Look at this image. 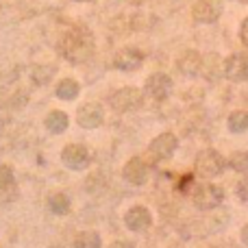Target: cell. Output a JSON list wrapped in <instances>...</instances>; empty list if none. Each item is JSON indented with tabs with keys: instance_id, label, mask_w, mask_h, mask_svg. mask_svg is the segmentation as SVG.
Returning <instances> with one entry per match:
<instances>
[{
	"instance_id": "cell-24",
	"label": "cell",
	"mask_w": 248,
	"mask_h": 248,
	"mask_svg": "<svg viewBox=\"0 0 248 248\" xmlns=\"http://www.w3.org/2000/svg\"><path fill=\"white\" fill-rule=\"evenodd\" d=\"M240 39H242V44L248 48V17L242 22V26H240Z\"/></svg>"
},
{
	"instance_id": "cell-11",
	"label": "cell",
	"mask_w": 248,
	"mask_h": 248,
	"mask_svg": "<svg viewBox=\"0 0 248 248\" xmlns=\"http://www.w3.org/2000/svg\"><path fill=\"white\" fill-rule=\"evenodd\" d=\"M124 224H126L128 231L141 233V231H146V229L153 224V216H150V211L146 209V207L135 205V207H131V209L124 214Z\"/></svg>"
},
{
	"instance_id": "cell-12",
	"label": "cell",
	"mask_w": 248,
	"mask_h": 248,
	"mask_svg": "<svg viewBox=\"0 0 248 248\" xmlns=\"http://www.w3.org/2000/svg\"><path fill=\"white\" fill-rule=\"evenodd\" d=\"M124 181H128L131 185H144L148 181V163L140 157H133L126 161V166L122 168Z\"/></svg>"
},
{
	"instance_id": "cell-23",
	"label": "cell",
	"mask_w": 248,
	"mask_h": 248,
	"mask_svg": "<svg viewBox=\"0 0 248 248\" xmlns=\"http://www.w3.org/2000/svg\"><path fill=\"white\" fill-rule=\"evenodd\" d=\"M237 196H240L244 202H248V176L237 183Z\"/></svg>"
},
{
	"instance_id": "cell-28",
	"label": "cell",
	"mask_w": 248,
	"mask_h": 248,
	"mask_svg": "<svg viewBox=\"0 0 248 248\" xmlns=\"http://www.w3.org/2000/svg\"><path fill=\"white\" fill-rule=\"evenodd\" d=\"M237 2H244V4H248V0H237Z\"/></svg>"
},
{
	"instance_id": "cell-1",
	"label": "cell",
	"mask_w": 248,
	"mask_h": 248,
	"mask_svg": "<svg viewBox=\"0 0 248 248\" xmlns=\"http://www.w3.org/2000/svg\"><path fill=\"white\" fill-rule=\"evenodd\" d=\"M59 50L70 63H85L94 55V37L85 29H72L61 37Z\"/></svg>"
},
{
	"instance_id": "cell-25",
	"label": "cell",
	"mask_w": 248,
	"mask_h": 248,
	"mask_svg": "<svg viewBox=\"0 0 248 248\" xmlns=\"http://www.w3.org/2000/svg\"><path fill=\"white\" fill-rule=\"evenodd\" d=\"M107 248H133L128 242H113V244H109Z\"/></svg>"
},
{
	"instance_id": "cell-2",
	"label": "cell",
	"mask_w": 248,
	"mask_h": 248,
	"mask_svg": "<svg viewBox=\"0 0 248 248\" xmlns=\"http://www.w3.org/2000/svg\"><path fill=\"white\" fill-rule=\"evenodd\" d=\"M144 103V94H141L137 87H122V90L113 92L109 96V105L116 113H128V111H135V109L141 107Z\"/></svg>"
},
{
	"instance_id": "cell-22",
	"label": "cell",
	"mask_w": 248,
	"mask_h": 248,
	"mask_svg": "<svg viewBox=\"0 0 248 248\" xmlns=\"http://www.w3.org/2000/svg\"><path fill=\"white\" fill-rule=\"evenodd\" d=\"M16 185V176L9 166H0V189H9Z\"/></svg>"
},
{
	"instance_id": "cell-4",
	"label": "cell",
	"mask_w": 248,
	"mask_h": 248,
	"mask_svg": "<svg viewBox=\"0 0 248 248\" xmlns=\"http://www.w3.org/2000/svg\"><path fill=\"white\" fill-rule=\"evenodd\" d=\"M222 201H224V192H222V187H218V185L207 183V185L196 187V192H194V205L202 211L216 209V207L222 205Z\"/></svg>"
},
{
	"instance_id": "cell-21",
	"label": "cell",
	"mask_w": 248,
	"mask_h": 248,
	"mask_svg": "<svg viewBox=\"0 0 248 248\" xmlns=\"http://www.w3.org/2000/svg\"><path fill=\"white\" fill-rule=\"evenodd\" d=\"M229 168H233L235 172H248V153H244V150L233 153L229 159Z\"/></svg>"
},
{
	"instance_id": "cell-9",
	"label": "cell",
	"mask_w": 248,
	"mask_h": 248,
	"mask_svg": "<svg viewBox=\"0 0 248 248\" xmlns=\"http://www.w3.org/2000/svg\"><path fill=\"white\" fill-rule=\"evenodd\" d=\"M172 78L168 77V74H163V72H155V74H150L148 78H146V85H144V90H146V94L150 96V98H155V100H166L168 96L172 94Z\"/></svg>"
},
{
	"instance_id": "cell-27",
	"label": "cell",
	"mask_w": 248,
	"mask_h": 248,
	"mask_svg": "<svg viewBox=\"0 0 248 248\" xmlns=\"http://www.w3.org/2000/svg\"><path fill=\"white\" fill-rule=\"evenodd\" d=\"M77 2H92V0H77Z\"/></svg>"
},
{
	"instance_id": "cell-8",
	"label": "cell",
	"mask_w": 248,
	"mask_h": 248,
	"mask_svg": "<svg viewBox=\"0 0 248 248\" xmlns=\"http://www.w3.org/2000/svg\"><path fill=\"white\" fill-rule=\"evenodd\" d=\"M222 74L233 83L248 81V55H244V52H235V55H231L227 61H224Z\"/></svg>"
},
{
	"instance_id": "cell-5",
	"label": "cell",
	"mask_w": 248,
	"mask_h": 248,
	"mask_svg": "<svg viewBox=\"0 0 248 248\" xmlns=\"http://www.w3.org/2000/svg\"><path fill=\"white\" fill-rule=\"evenodd\" d=\"M61 161L70 170H85L90 166L92 157H90V150L83 144H68L61 150Z\"/></svg>"
},
{
	"instance_id": "cell-3",
	"label": "cell",
	"mask_w": 248,
	"mask_h": 248,
	"mask_svg": "<svg viewBox=\"0 0 248 248\" xmlns=\"http://www.w3.org/2000/svg\"><path fill=\"white\" fill-rule=\"evenodd\" d=\"M224 166H227V161H224L222 155L214 148L202 150V153L196 157V172H198V176H202V179H216V176H220L224 170Z\"/></svg>"
},
{
	"instance_id": "cell-15",
	"label": "cell",
	"mask_w": 248,
	"mask_h": 248,
	"mask_svg": "<svg viewBox=\"0 0 248 248\" xmlns=\"http://www.w3.org/2000/svg\"><path fill=\"white\" fill-rule=\"evenodd\" d=\"M201 55L198 52H194V50H189V52H185L183 57L179 59V70L183 74H187V77H194V74H198L201 72Z\"/></svg>"
},
{
	"instance_id": "cell-7",
	"label": "cell",
	"mask_w": 248,
	"mask_h": 248,
	"mask_svg": "<svg viewBox=\"0 0 248 248\" xmlns=\"http://www.w3.org/2000/svg\"><path fill=\"white\" fill-rule=\"evenodd\" d=\"M222 0H196L192 9V16L201 24H214L220 16H222Z\"/></svg>"
},
{
	"instance_id": "cell-13",
	"label": "cell",
	"mask_w": 248,
	"mask_h": 248,
	"mask_svg": "<svg viewBox=\"0 0 248 248\" xmlns=\"http://www.w3.org/2000/svg\"><path fill=\"white\" fill-rule=\"evenodd\" d=\"M141 61H144V55H141L137 48H122V50H118L116 57H113V65H116L118 70H122V72H133V70H137L141 65Z\"/></svg>"
},
{
	"instance_id": "cell-18",
	"label": "cell",
	"mask_w": 248,
	"mask_h": 248,
	"mask_svg": "<svg viewBox=\"0 0 248 248\" xmlns=\"http://www.w3.org/2000/svg\"><path fill=\"white\" fill-rule=\"evenodd\" d=\"M48 209L55 216H65L70 211V198L65 194H52L48 198Z\"/></svg>"
},
{
	"instance_id": "cell-16",
	"label": "cell",
	"mask_w": 248,
	"mask_h": 248,
	"mask_svg": "<svg viewBox=\"0 0 248 248\" xmlns=\"http://www.w3.org/2000/svg\"><path fill=\"white\" fill-rule=\"evenodd\" d=\"M55 94H57V98H61V100H74L81 94V85H78L74 78H63V81H59Z\"/></svg>"
},
{
	"instance_id": "cell-20",
	"label": "cell",
	"mask_w": 248,
	"mask_h": 248,
	"mask_svg": "<svg viewBox=\"0 0 248 248\" xmlns=\"http://www.w3.org/2000/svg\"><path fill=\"white\" fill-rule=\"evenodd\" d=\"M218 65H220L218 55H211L201 61V72L205 74L207 81H216V78H218Z\"/></svg>"
},
{
	"instance_id": "cell-17",
	"label": "cell",
	"mask_w": 248,
	"mask_h": 248,
	"mask_svg": "<svg viewBox=\"0 0 248 248\" xmlns=\"http://www.w3.org/2000/svg\"><path fill=\"white\" fill-rule=\"evenodd\" d=\"M72 248H100V235L96 231H83L74 237Z\"/></svg>"
},
{
	"instance_id": "cell-6",
	"label": "cell",
	"mask_w": 248,
	"mask_h": 248,
	"mask_svg": "<svg viewBox=\"0 0 248 248\" xmlns=\"http://www.w3.org/2000/svg\"><path fill=\"white\" fill-rule=\"evenodd\" d=\"M176 146H179V140H176L174 133H161L159 137H155L148 146V155L155 159V161H166L174 155Z\"/></svg>"
},
{
	"instance_id": "cell-14",
	"label": "cell",
	"mask_w": 248,
	"mask_h": 248,
	"mask_svg": "<svg viewBox=\"0 0 248 248\" xmlns=\"http://www.w3.org/2000/svg\"><path fill=\"white\" fill-rule=\"evenodd\" d=\"M44 124H46V128L50 133H55V135H61V133L68 128V113H63V111H59V109H55V111H50L46 116V120H44Z\"/></svg>"
},
{
	"instance_id": "cell-19",
	"label": "cell",
	"mask_w": 248,
	"mask_h": 248,
	"mask_svg": "<svg viewBox=\"0 0 248 248\" xmlns=\"http://www.w3.org/2000/svg\"><path fill=\"white\" fill-rule=\"evenodd\" d=\"M229 131L231 133H244L248 128V111H233L229 116Z\"/></svg>"
},
{
	"instance_id": "cell-10",
	"label": "cell",
	"mask_w": 248,
	"mask_h": 248,
	"mask_svg": "<svg viewBox=\"0 0 248 248\" xmlns=\"http://www.w3.org/2000/svg\"><path fill=\"white\" fill-rule=\"evenodd\" d=\"M105 120V113H103V107L98 103H85L78 107L77 111V124L81 128H98Z\"/></svg>"
},
{
	"instance_id": "cell-26",
	"label": "cell",
	"mask_w": 248,
	"mask_h": 248,
	"mask_svg": "<svg viewBox=\"0 0 248 248\" xmlns=\"http://www.w3.org/2000/svg\"><path fill=\"white\" fill-rule=\"evenodd\" d=\"M240 235H242V242H244V244L248 246V224H246L244 229H242V233H240Z\"/></svg>"
}]
</instances>
